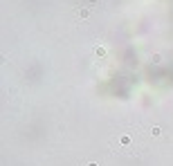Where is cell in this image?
Returning a JSON list of instances; mask_svg holds the SVG:
<instances>
[{"label":"cell","mask_w":173,"mask_h":166,"mask_svg":"<svg viewBox=\"0 0 173 166\" xmlns=\"http://www.w3.org/2000/svg\"><path fill=\"white\" fill-rule=\"evenodd\" d=\"M110 148L117 155L135 157V155H142L146 150V144H144L142 132L137 128H126V130H119L110 137Z\"/></svg>","instance_id":"6da1fadb"},{"label":"cell","mask_w":173,"mask_h":166,"mask_svg":"<svg viewBox=\"0 0 173 166\" xmlns=\"http://www.w3.org/2000/svg\"><path fill=\"white\" fill-rule=\"evenodd\" d=\"M77 16L79 18H85V16H88V9H77Z\"/></svg>","instance_id":"7a4b0ae2"},{"label":"cell","mask_w":173,"mask_h":166,"mask_svg":"<svg viewBox=\"0 0 173 166\" xmlns=\"http://www.w3.org/2000/svg\"><path fill=\"white\" fill-rule=\"evenodd\" d=\"M149 132H151V135H153V137H160V132H162V130H160V128H151V130H149Z\"/></svg>","instance_id":"3957f363"}]
</instances>
